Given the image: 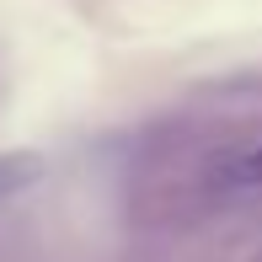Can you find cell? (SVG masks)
<instances>
[{"label":"cell","mask_w":262,"mask_h":262,"mask_svg":"<svg viewBox=\"0 0 262 262\" xmlns=\"http://www.w3.org/2000/svg\"><path fill=\"white\" fill-rule=\"evenodd\" d=\"M204 187L214 198H262V139H235L204 161Z\"/></svg>","instance_id":"1"}]
</instances>
